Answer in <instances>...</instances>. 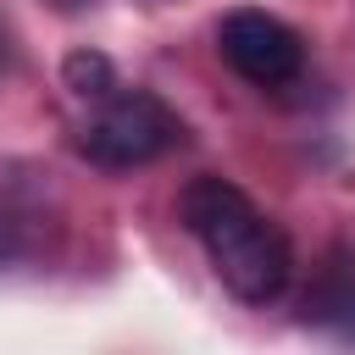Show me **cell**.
I'll return each instance as SVG.
<instances>
[{
    "mask_svg": "<svg viewBox=\"0 0 355 355\" xmlns=\"http://www.w3.org/2000/svg\"><path fill=\"white\" fill-rule=\"evenodd\" d=\"M172 144H183V122L150 89H111V94H100L94 100V116L78 133V150L94 166H111V172L144 166V161L166 155Z\"/></svg>",
    "mask_w": 355,
    "mask_h": 355,
    "instance_id": "2",
    "label": "cell"
},
{
    "mask_svg": "<svg viewBox=\"0 0 355 355\" xmlns=\"http://www.w3.org/2000/svg\"><path fill=\"white\" fill-rule=\"evenodd\" d=\"M178 211H183V227L205 244L216 277L244 305H266V300L283 294V283L294 272V250H288L283 227L266 222L239 183H227V178H194L183 189Z\"/></svg>",
    "mask_w": 355,
    "mask_h": 355,
    "instance_id": "1",
    "label": "cell"
},
{
    "mask_svg": "<svg viewBox=\"0 0 355 355\" xmlns=\"http://www.w3.org/2000/svg\"><path fill=\"white\" fill-rule=\"evenodd\" d=\"M216 50H222V61H227L239 78H250V83H261V89L288 83V78L300 72V61H305L300 33H294L288 22H277L272 11H250V6L222 17Z\"/></svg>",
    "mask_w": 355,
    "mask_h": 355,
    "instance_id": "3",
    "label": "cell"
},
{
    "mask_svg": "<svg viewBox=\"0 0 355 355\" xmlns=\"http://www.w3.org/2000/svg\"><path fill=\"white\" fill-rule=\"evenodd\" d=\"M61 78H67V89L83 94V100H100V94L116 89V72H111V61H105L100 50H72L67 67H61Z\"/></svg>",
    "mask_w": 355,
    "mask_h": 355,
    "instance_id": "5",
    "label": "cell"
},
{
    "mask_svg": "<svg viewBox=\"0 0 355 355\" xmlns=\"http://www.w3.org/2000/svg\"><path fill=\"white\" fill-rule=\"evenodd\" d=\"M50 6H61V11H78V6H83V0H50Z\"/></svg>",
    "mask_w": 355,
    "mask_h": 355,
    "instance_id": "6",
    "label": "cell"
},
{
    "mask_svg": "<svg viewBox=\"0 0 355 355\" xmlns=\"http://www.w3.org/2000/svg\"><path fill=\"white\" fill-rule=\"evenodd\" d=\"M0 50H6V39H0Z\"/></svg>",
    "mask_w": 355,
    "mask_h": 355,
    "instance_id": "7",
    "label": "cell"
},
{
    "mask_svg": "<svg viewBox=\"0 0 355 355\" xmlns=\"http://www.w3.org/2000/svg\"><path fill=\"white\" fill-rule=\"evenodd\" d=\"M305 322H316V327H327L338 338H355V255L349 250H333L327 266L311 277Z\"/></svg>",
    "mask_w": 355,
    "mask_h": 355,
    "instance_id": "4",
    "label": "cell"
}]
</instances>
